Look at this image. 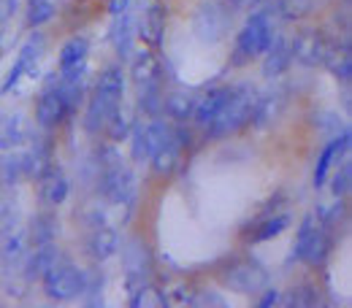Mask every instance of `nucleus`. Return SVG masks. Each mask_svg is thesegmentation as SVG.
Returning a JSON list of instances; mask_svg holds the SVG:
<instances>
[{
    "label": "nucleus",
    "mask_w": 352,
    "mask_h": 308,
    "mask_svg": "<svg viewBox=\"0 0 352 308\" xmlns=\"http://www.w3.org/2000/svg\"><path fill=\"white\" fill-rule=\"evenodd\" d=\"M125 100V73L120 65H111L100 73V79L95 82L92 97L85 111V132H100L106 128L109 117L122 106Z\"/></svg>",
    "instance_id": "obj_1"
},
{
    "label": "nucleus",
    "mask_w": 352,
    "mask_h": 308,
    "mask_svg": "<svg viewBox=\"0 0 352 308\" xmlns=\"http://www.w3.org/2000/svg\"><path fill=\"white\" fill-rule=\"evenodd\" d=\"M255 106H258V92L250 84H236L230 89L228 103L222 106V111L204 128L209 141H222L228 135H236L244 128L252 125L255 117Z\"/></svg>",
    "instance_id": "obj_2"
},
{
    "label": "nucleus",
    "mask_w": 352,
    "mask_h": 308,
    "mask_svg": "<svg viewBox=\"0 0 352 308\" xmlns=\"http://www.w3.org/2000/svg\"><path fill=\"white\" fill-rule=\"evenodd\" d=\"M274 38V25H271V14L268 11H255L247 16L244 27L236 36L233 44V54H230V65L233 68H244L252 60L263 57V51L268 49Z\"/></svg>",
    "instance_id": "obj_3"
},
{
    "label": "nucleus",
    "mask_w": 352,
    "mask_h": 308,
    "mask_svg": "<svg viewBox=\"0 0 352 308\" xmlns=\"http://www.w3.org/2000/svg\"><path fill=\"white\" fill-rule=\"evenodd\" d=\"M44 292L49 300L54 303H68V300H76L82 295V284H85V270L76 268L71 263H60L54 268H49L44 273Z\"/></svg>",
    "instance_id": "obj_4"
},
{
    "label": "nucleus",
    "mask_w": 352,
    "mask_h": 308,
    "mask_svg": "<svg viewBox=\"0 0 352 308\" xmlns=\"http://www.w3.org/2000/svg\"><path fill=\"white\" fill-rule=\"evenodd\" d=\"M171 128L174 125H168V122H163L160 117H155V119H149V122H133V130H131V154L135 163H144V160H149L166 141H171Z\"/></svg>",
    "instance_id": "obj_5"
},
{
    "label": "nucleus",
    "mask_w": 352,
    "mask_h": 308,
    "mask_svg": "<svg viewBox=\"0 0 352 308\" xmlns=\"http://www.w3.org/2000/svg\"><path fill=\"white\" fill-rule=\"evenodd\" d=\"M222 284L228 287V289H233V292H241V295H255V292H261L265 287V281H268V273H265V268L258 260H252V257H244V260H236V263H230L225 270H222Z\"/></svg>",
    "instance_id": "obj_6"
},
{
    "label": "nucleus",
    "mask_w": 352,
    "mask_h": 308,
    "mask_svg": "<svg viewBox=\"0 0 352 308\" xmlns=\"http://www.w3.org/2000/svg\"><path fill=\"white\" fill-rule=\"evenodd\" d=\"M98 192L114 203V206H125L131 203L135 195V176L125 163H117L111 168H106L103 174H98Z\"/></svg>",
    "instance_id": "obj_7"
},
{
    "label": "nucleus",
    "mask_w": 352,
    "mask_h": 308,
    "mask_svg": "<svg viewBox=\"0 0 352 308\" xmlns=\"http://www.w3.org/2000/svg\"><path fill=\"white\" fill-rule=\"evenodd\" d=\"M325 49H328V38L314 30V27H304L296 36H290V51H293V62L304 65V68H317L325 60Z\"/></svg>",
    "instance_id": "obj_8"
},
{
    "label": "nucleus",
    "mask_w": 352,
    "mask_h": 308,
    "mask_svg": "<svg viewBox=\"0 0 352 308\" xmlns=\"http://www.w3.org/2000/svg\"><path fill=\"white\" fill-rule=\"evenodd\" d=\"M65 119H68V111H65L63 95H60V89H57V76H49V84L41 89V95H38V100H36V122H38V128H44V130H54V128H60Z\"/></svg>",
    "instance_id": "obj_9"
},
{
    "label": "nucleus",
    "mask_w": 352,
    "mask_h": 308,
    "mask_svg": "<svg viewBox=\"0 0 352 308\" xmlns=\"http://www.w3.org/2000/svg\"><path fill=\"white\" fill-rule=\"evenodd\" d=\"M41 51H44V36H41V33H33L30 41L22 46V51L16 54V60H14V65H11V71H8V76H6V82H3L0 89H3V92H11V89L22 82V76L33 73V68H36Z\"/></svg>",
    "instance_id": "obj_10"
},
{
    "label": "nucleus",
    "mask_w": 352,
    "mask_h": 308,
    "mask_svg": "<svg viewBox=\"0 0 352 308\" xmlns=\"http://www.w3.org/2000/svg\"><path fill=\"white\" fill-rule=\"evenodd\" d=\"M38 192H41V200L49 206H63L71 195V181L63 174L60 165L49 163L44 171L38 174Z\"/></svg>",
    "instance_id": "obj_11"
},
{
    "label": "nucleus",
    "mask_w": 352,
    "mask_h": 308,
    "mask_svg": "<svg viewBox=\"0 0 352 308\" xmlns=\"http://www.w3.org/2000/svg\"><path fill=\"white\" fill-rule=\"evenodd\" d=\"M263 76L265 79H279L290 71L293 65V51H290V36H282V33H274L271 44L263 51Z\"/></svg>",
    "instance_id": "obj_12"
},
{
    "label": "nucleus",
    "mask_w": 352,
    "mask_h": 308,
    "mask_svg": "<svg viewBox=\"0 0 352 308\" xmlns=\"http://www.w3.org/2000/svg\"><path fill=\"white\" fill-rule=\"evenodd\" d=\"M230 22H233V16L222 8L220 3H209V5H204V11L195 16V30H198V36H201L204 41H220L222 36L228 33Z\"/></svg>",
    "instance_id": "obj_13"
},
{
    "label": "nucleus",
    "mask_w": 352,
    "mask_h": 308,
    "mask_svg": "<svg viewBox=\"0 0 352 308\" xmlns=\"http://www.w3.org/2000/svg\"><path fill=\"white\" fill-rule=\"evenodd\" d=\"M166 16H168L166 3H152V5L144 8V14H141V19H138V38L146 46L163 44V36H166Z\"/></svg>",
    "instance_id": "obj_14"
},
{
    "label": "nucleus",
    "mask_w": 352,
    "mask_h": 308,
    "mask_svg": "<svg viewBox=\"0 0 352 308\" xmlns=\"http://www.w3.org/2000/svg\"><path fill=\"white\" fill-rule=\"evenodd\" d=\"M230 89L233 84H222V87H214L209 89L206 95H201L198 100H195V108H192V122H195V128H206L217 114L222 111V106L228 103V97H230Z\"/></svg>",
    "instance_id": "obj_15"
},
{
    "label": "nucleus",
    "mask_w": 352,
    "mask_h": 308,
    "mask_svg": "<svg viewBox=\"0 0 352 308\" xmlns=\"http://www.w3.org/2000/svg\"><path fill=\"white\" fill-rule=\"evenodd\" d=\"M347 152H350V130H344L342 135H336V138L322 149V154H320V160H317V168H314V176H311L314 189H320V187L328 181L331 168H333Z\"/></svg>",
    "instance_id": "obj_16"
},
{
    "label": "nucleus",
    "mask_w": 352,
    "mask_h": 308,
    "mask_svg": "<svg viewBox=\"0 0 352 308\" xmlns=\"http://www.w3.org/2000/svg\"><path fill=\"white\" fill-rule=\"evenodd\" d=\"M85 246H87V254L92 260H98V263L111 260L120 252V233L109 224H98V227H92Z\"/></svg>",
    "instance_id": "obj_17"
},
{
    "label": "nucleus",
    "mask_w": 352,
    "mask_h": 308,
    "mask_svg": "<svg viewBox=\"0 0 352 308\" xmlns=\"http://www.w3.org/2000/svg\"><path fill=\"white\" fill-rule=\"evenodd\" d=\"M331 252H333V233L320 224V227L311 233V238L307 241V246H304L298 263L309 265V268H320V265H325V260L331 257Z\"/></svg>",
    "instance_id": "obj_18"
},
{
    "label": "nucleus",
    "mask_w": 352,
    "mask_h": 308,
    "mask_svg": "<svg viewBox=\"0 0 352 308\" xmlns=\"http://www.w3.org/2000/svg\"><path fill=\"white\" fill-rule=\"evenodd\" d=\"M131 79L135 82V87H144V84H155L160 82L163 76V65L157 60L155 51H138L131 54Z\"/></svg>",
    "instance_id": "obj_19"
},
{
    "label": "nucleus",
    "mask_w": 352,
    "mask_h": 308,
    "mask_svg": "<svg viewBox=\"0 0 352 308\" xmlns=\"http://www.w3.org/2000/svg\"><path fill=\"white\" fill-rule=\"evenodd\" d=\"M285 92L276 87L271 89V92H265V95H258V106H255V117H252V125L255 128H271L276 119H279V114H282V108H285Z\"/></svg>",
    "instance_id": "obj_20"
},
{
    "label": "nucleus",
    "mask_w": 352,
    "mask_h": 308,
    "mask_svg": "<svg viewBox=\"0 0 352 308\" xmlns=\"http://www.w3.org/2000/svg\"><path fill=\"white\" fill-rule=\"evenodd\" d=\"M287 227H290V217H287V214H271V217H265V220L255 222L252 227H247V230H244V238H247V244L255 246V244H265V241L282 235Z\"/></svg>",
    "instance_id": "obj_21"
},
{
    "label": "nucleus",
    "mask_w": 352,
    "mask_h": 308,
    "mask_svg": "<svg viewBox=\"0 0 352 308\" xmlns=\"http://www.w3.org/2000/svg\"><path fill=\"white\" fill-rule=\"evenodd\" d=\"M322 65L342 82V84H347L352 76V57H350V41L344 38L342 44H328L325 49V60H322Z\"/></svg>",
    "instance_id": "obj_22"
},
{
    "label": "nucleus",
    "mask_w": 352,
    "mask_h": 308,
    "mask_svg": "<svg viewBox=\"0 0 352 308\" xmlns=\"http://www.w3.org/2000/svg\"><path fill=\"white\" fill-rule=\"evenodd\" d=\"M60 233V220L54 211H44V214H36L30 220V227H28V244L30 246H44V244H52Z\"/></svg>",
    "instance_id": "obj_23"
},
{
    "label": "nucleus",
    "mask_w": 352,
    "mask_h": 308,
    "mask_svg": "<svg viewBox=\"0 0 352 308\" xmlns=\"http://www.w3.org/2000/svg\"><path fill=\"white\" fill-rule=\"evenodd\" d=\"M182 149H179V143L174 141V135H171V141H166L152 157H149V163H152V174L160 178H168L176 174V168H179V163H182Z\"/></svg>",
    "instance_id": "obj_24"
},
{
    "label": "nucleus",
    "mask_w": 352,
    "mask_h": 308,
    "mask_svg": "<svg viewBox=\"0 0 352 308\" xmlns=\"http://www.w3.org/2000/svg\"><path fill=\"white\" fill-rule=\"evenodd\" d=\"M109 41L114 46V54L120 60H128L133 54V16L131 14H117L114 25H111V33H109Z\"/></svg>",
    "instance_id": "obj_25"
},
{
    "label": "nucleus",
    "mask_w": 352,
    "mask_h": 308,
    "mask_svg": "<svg viewBox=\"0 0 352 308\" xmlns=\"http://www.w3.org/2000/svg\"><path fill=\"white\" fill-rule=\"evenodd\" d=\"M60 249H54L52 244H44V246H36V252L28 257L25 263V279L28 281H36V279H44V273L49 268L60 263Z\"/></svg>",
    "instance_id": "obj_26"
},
{
    "label": "nucleus",
    "mask_w": 352,
    "mask_h": 308,
    "mask_svg": "<svg viewBox=\"0 0 352 308\" xmlns=\"http://www.w3.org/2000/svg\"><path fill=\"white\" fill-rule=\"evenodd\" d=\"M195 95L187 89H174L168 95H163V114H168L174 122H190L192 108H195Z\"/></svg>",
    "instance_id": "obj_27"
},
{
    "label": "nucleus",
    "mask_w": 352,
    "mask_h": 308,
    "mask_svg": "<svg viewBox=\"0 0 352 308\" xmlns=\"http://www.w3.org/2000/svg\"><path fill=\"white\" fill-rule=\"evenodd\" d=\"M135 108H138V114H144L149 119H155V117L163 114V87H160V82L138 87V103H135Z\"/></svg>",
    "instance_id": "obj_28"
},
{
    "label": "nucleus",
    "mask_w": 352,
    "mask_h": 308,
    "mask_svg": "<svg viewBox=\"0 0 352 308\" xmlns=\"http://www.w3.org/2000/svg\"><path fill=\"white\" fill-rule=\"evenodd\" d=\"M89 54V41L85 36H74L68 44L60 49V71H68V68H76L82 62H87Z\"/></svg>",
    "instance_id": "obj_29"
},
{
    "label": "nucleus",
    "mask_w": 352,
    "mask_h": 308,
    "mask_svg": "<svg viewBox=\"0 0 352 308\" xmlns=\"http://www.w3.org/2000/svg\"><path fill=\"white\" fill-rule=\"evenodd\" d=\"M133 122H135V117H133L131 111L125 108V106H120L111 117H109V122H106V128L103 132L109 135V141H114V143H120V141H125L133 130Z\"/></svg>",
    "instance_id": "obj_30"
},
{
    "label": "nucleus",
    "mask_w": 352,
    "mask_h": 308,
    "mask_svg": "<svg viewBox=\"0 0 352 308\" xmlns=\"http://www.w3.org/2000/svg\"><path fill=\"white\" fill-rule=\"evenodd\" d=\"M54 16H57V8H54L52 0H28L25 3V22L36 30L49 25Z\"/></svg>",
    "instance_id": "obj_31"
},
{
    "label": "nucleus",
    "mask_w": 352,
    "mask_h": 308,
    "mask_svg": "<svg viewBox=\"0 0 352 308\" xmlns=\"http://www.w3.org/2000/svg\"><path fill=\"white\" fill-rule=\"evenodd\" d=\"M103 284H106V276L98 270V268H89L85 270V284H82V300L87 306H100V295H103Z\"/></svg>",
    "instance_id": "obj_32"
},
{
    "label": "nucleus",
    "mask_w": 352,
    "mask_h": 308,
    "mask_svg": "<svg viewBox=\"0 0 352 308\" xmlns=\"http://www.w3.org/2000/svg\"><path fill=\"white\" fill-rule=\"evenodd\" d=\"M25 138H28V125H25L19 117H11V119L6 122V128L0 130V149L22 146Z\"/></svg>",
    "instance_id": "obj_33"
},
{
    "label": "nucleus",
    "mask_w": 352,
    "mask_h": 308,
    "mask_svg": "<svg viewBox=\"0 0 352 308\" xmlns=\"http://www.w3.org/2000/svg\"><path fill=\"white\" fill-rule=\"evenodd\" d=\"M287 306H317L320 303V292H317V287H311V284H296L293 289H290V295H287V300H285Z\"/></svg>",
    "instance_id": "obj_34"
},
{
    "label": "nucleus",
    "mask_w": 352,
    "mask_h": 308,
    "mask_svg": "<svg viewBox=\"0 0 352 308\" xmlns=\"http://www.w3.org/2000/svg\"><path fill=\"white\" fill-rule=\"evenodd\" d=\"M274 5L285 19H301L314 8V0H274Z\"/></svg>",
    "instance_id": "obj_35"
},
{
    "label": "nucleus",
    "mask_w": 352,
    "mask_h": 308,
    "mask_svg": "<svg viewBox=\"0 0 352 308\" xmlns=\"http://www.w3.org/2000/svg\"><path fill=\"white\" fill-rule=\"evenodd\" d=\"M350 189H352V165L350 163H342L336 168L333 178H331V192H333V198H344V195H350Z\"/></svg>",
    "instance_id": "obj_36"
},
{
    "label": "nucleus",
    "mask_w": 352,
    "mask_h": 308,
    "mask_svg": "<svg viewBox=\"0 0 352 308\" xmlns=\"http://www.w3.org/2000/svg\"><path fill=\"white\" fill-rule=\"evenodd\" d=\"M117 163H122V157H120V152H117L111 143H100V146L95 149V171H98V174H103L106 168H111V165H117Z\"/></svg>",
    "instance_id": "obj_37"
},
{
    "label": "nucleus",
    "mask_w": 352,
    "mask_h": 308,
    "mask_svg": "<svg viewBox=\"0 0 352 308\" xmlns=\"http://www.w3.org/2000/svg\"><path fill=\"white\" fill-rule=\"evenodd\" d=\"M25 246H28V233H14L8 241H6V249H3V257L6 263L11 260H19L25 254Z\"/></svg>",
    "instance_id": "obj_38"
},
{
    "label": "nucleus",
    "mask_w": 352,
    "mask_h": 308,
    "mask_svg": "<svg viewBox=\"0 0 352 308\" xmlns=\"http://www.w3.org/2000/svg\"><path fill=\"white\" fill-rule=\"evenodd\" d=\"M282 303V292L279 289H265L263 298L258 300V308H271V306H279Z\"/></svg>",
    "instance_id": "obj_39"
},
{
    "label": "nucleus",
    "mask_w": 352,
    "mask_h": 308,
    "mask_svg": "<svg viewBox=\"0 0 352 308\" xmlns=\"http://www.w3.org/2000/svg\"><path fill=\"white\" fill-rule=\"evenodd\" d=\"M16 5H19L16 0H0V27L16 14Z\"/></svg>",
    "instance_id": "obj_40"
},
{
    "label": "nucleus",
    "mask_w": 352,
    "mask_h": 308,
    "mask_svg": "<svg viewBox=\"0 0 352 308\" xmlns=\"http://www.w3.org/2000/svg\"><path fill=\"white\" fill-rule=\"evenodd\" d=\"M82 220L89 222L92 227H98V224H103V222H106V214H103L100 209H85V214H82Z\"/></svg>",
    "instance_id": "obj_41"
},
{
    "label": "nucleus",
    "mask_w": 352,
    "mask_h": 308,
    "mask_svg": "<svg viewBox=\"0 0 352 308\" xmlns=\"http://www.w3.org/2000/svg\"><path fill=\"white\" fill-rule=\"evenodd\" d=\"M128 5H131V0H109V11L117 16V14H122V11H128Z\"/></svg>",
    "instance_id": "obj_42"
},
{
    "label": "nucleus",
    "mask_w": 352,
    "mask_h": 308,
    "mask_svg": "<svg viewBox=\"0 0 352 308\" xmlns=\"http://www.w3.org/2000/svg\"><path fill=\"white\" fill-rule=\"evenodd\" d=\"M239 8H250V5H263V3H268V0H233Z\"/></svg>",
    "instance_id": "obj_43"
}]
</instances>
